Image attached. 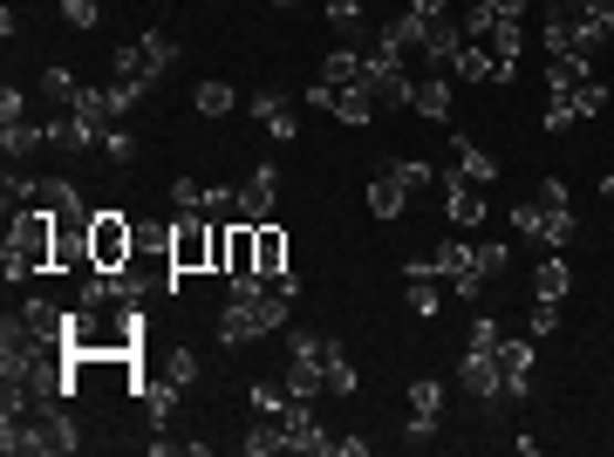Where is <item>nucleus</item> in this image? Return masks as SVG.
<instances>
[{
  "mask_svg": "<svg viewBox=\"0 0 614 457\" xmlns=\"http://www.w3.org/2000/svg\"><path fill=\"white\" fill-rule=\"evenodd\" d=\"M0 267H8V280L55 273V212H49V205H21V212H14L8 246H0Z\"/></svg>",
  "mask_w": 614,
  "mask_h": 457,
  "instance_id": "nucleus-1",
  "label": "nucleus"
},
{
  "mask_svg": "<svg viewBox=\"0 0 614 457\" xmlns=\"http://www.w3.org/2000/svg\"><path fill=\"white\" fill-rule=\"evenodd\" d=\"M171 62H178V41L164 34V28H144L131 49H116V55H110V82H123L131 96H150V90H157V75L171 69Z\"/></svg>",
  "mask_w": 614,
  "mask_h": 457,
  "instance_id": "nucleus-2",
  "label": "nucleus"
},
{
  "mask_svg": "<svg viewBox=\"0 0 614 457\" xmlns=\"http://www.w3.org/2000/svg\"><path fill=\"white\" fill-rule=\"evenodd\" d=\"M212 246H219V219H205V212L171 219V267L178 273H212Z\"/></svg>",
  "mask_w": 614,
  "mask_h": 457,
  "instance_id": "nucleus-3",
  "label": "nucleus"
},
{
  "mask_svg": "<svg viewBox=\"0 0 614 457\" xmlns=\"http://www.w3.org/2000/svg\"><path fill=\"white\" fill-rule=\"evenodd\" d=\"M131 253H137V226L123 219V212H110V205H103V212H90V260L110 273V267H123ZM96 267H90V273H96Z\"/></svg>",
  "mask_w": 614,
  "mask_h": 457,
  "instance_id": "nucleus-4",
  "label": "nucleus"
},
{
  "mask_svg": "<svg viewBox=\"0 0 614 457\" xmlns=\"http://www.w3.org/2000/svg\"><path fill=\"white\" fill-rule=\"evenodd\" d=\"M280 424H287V450H294V457H335V437L321 430V417L308 409V396H287V403H280Z\"/></svg>",
  "mask_w": 614,
  "mask_h": 457,
  "instance_id": "nucleus-5",
  "label": "nucleus"
},
{
  "mask_svg": "<svg viewBox=\"0 0 614 457\" xmlns=\"http://www.w3.org/2000/svg\"><path fill=\"white\" fill-rule=\"evenodd\" d=\"M430 260H437V280H450V294H458V301H478V294H485V267H478V246H458V239H444Z\"/></svg>",
  "mask_w": 614,
  "mask_h": 457,
  "instance_id": "nucleus-6",
  "label": "nucleus"
},
{
  "mask_svg": "<svg viewBox=\"0 0 614 457\" xmlns=\"http://www.w3.org/2000/svg\"><path fill=\"white\" fill-rule=\"evenodd\" d=\"M437 417H444V383L437 376H417L409 383V424H403V444H430L437 437Z\"/></svg>",
  "mask_w": 614,
  "mask_h": 457,
  "instance_id": "nucleus-7",
  "label": "nucleus"
},
{
  "mask_svg": "<svg viewBox=\"0 0 614 457\" xmlns=\"http://www.w3.org/2000/svg\"><path fill=\"white\" fill-rule=\"evenodd\" d=\"M273 198H280V164H253V172L239 178V226H267Z\"/></svg>",
  "mask_w": 614,
  "mask_h": 457,
  "instance_id": "nucleus-8",
  "label": "nucleus"
},
{
  "mask_svg": "<svg viewBox=\"0 0 614 457\" xmlns=\"http://www.w3.org/2000/svg\"><path fill=\"white\" fill-rule=\"evenodd\" d=\"M0 150H8V164H28L34 150H49V116H41V110L8 116V123H0Z\"/></svg>",
  "mask_w": 614,
  "mask_h": 457,
  "instance_id": "nucleus-9",
  "label": "nucleus"
},
{
  "mask_svg": "<svg viewBox=\"0 0 614 457\" xmlns=\"http://www.w3.org/2000/svg\"><path fill=\"white\" fill-rule=\"evenodd\" d=\"M444 212H450V226H485V185H471L465 172H458V164H450V172H444Z\"/></svg>",
  "mask_w": 614,
  "mask_h": 457,
  "instance_id": "nucleus-10",
  "label": "nucleus"
},
{
  "mask_svg": "<svg viewBox=\"0 0 614 457\" xmlns=\"http://www.w3.org/2000/svg\"><path fill=\"white\" fill-rule=\"evenodd\" d=\"M485 41H491V82H512L519 75V55H525V21L499 14V28H491Z\"/></svg>",
  "mask_w": 614,
  "mask_h": 457,
  "instance_id": "nucleus-11",
  "label": "nucleus"
},
{
  "mask_svg": "<svg viewBox=\"0 0 614 457\" xmlns=\"http://www.w3.org/2000/svg\"><path fill=\"white\" fill-rule=\"evenodd\" d=\"M458 49H465V21L437 14V21H430V34H424V62H430V75H450V62H458Z\"/></svg>",
  "mask_w": 614,
  "mask_h": 457,
  "instance_id": "nucleus-12",
  "label": "nucleus"
},
{
  "mask_svg": "<svg viewBox=\"0 0 614 457\" xmlns=\"http://www.w3.org/2000/svg\"><path fill=\"white\" fill-rule=\"evenodd\" d=\"M499 376H506V403H519L532 390V335L499 342Z\"/></svg>",
  "mask_w": 614,
  "mask_h": 457,
  "instance_id": "nucleus-13",
  "label": "nucleus"
},
{
  "mask_svg": "<svg viewBox=\"0 0 614 457\" xmlns=\"http://www.w3.org/2000/svg\"><path fill=\"white\" fill-rule=\"evenodd\" d=\"M424 34H430V14H417V8H403L396 21H383V34H376V49H383V55H409V49H424Z\"/></svg>",
  "mask_w": 614,
  "mask_h": 457,
  "instance_id": "nucleus-14",
  "label": "nucleus"
},
{
  "mask_svg": "<svg viewBox=\"0 0 614 457\" xmlns=\"http://www.w3.org/2000/svg\"><path fill=\"white\" fill-rule=\"evenodd\" d=\"M253 260H260V280H280L287 273V232L267 219V226H253Z\"/></svg>",
  "mask_w": 614,
  "mask_h": 457,
  "instance_id": "nucleus-15",
  "label": "nucleus"
},
{
  "mask_svg": "<svg viewBox=\"0 0 614 457\" xmlns=\"http://www.w3.org/2000/svg\"><path fill=\"white\" fill-rule=\"evenodd\" d=\"M409 110H417L424 123H450V75H424L417 96H409Z\"/></svg>",
  "mask_w": 614,
  "mask_h": 457,
  "instance_id": "nucleus-16",
  "label": "nucleus"
},
{
  "mask_svg": "<svg viewBox=\"0 0 614 457\" xmlns=\"http://www.w3.org/2000/svg\"><path fill=\"white\" fill-rule=\"evenodd\" d=\"M34 205H49L55 219H90V205H82V191L69 185V178H41V191H34Z\"/></svg>",
  "mask_w": 614,
  "mask_h": 457,
  "instance_id": "nucleus-17",
  "label": "nucleus"
},
{
  "mask_svg": "<svg viewBox=\"0 0 614 457\" xmlns=\"http://www.w3.org/2000/svg\"><path fill=\"white\" fill-rule=\"evenodd\" d=\"M368 212H376V219H403L409 212V185L396 172H383L376 185H368Z\"/></svg>",
  "mask_w": 614,
  "mask_h": 457,
  "instance_id": "nucleus-18",
  "label": "nucleus"
},
{
  "mask_svg": "<svg viewBox=\"0 0 614 457\" xmlns=\"http://www.w3.org/2000/svg\"><path fill=\"white\" fill-rule=\"evenodd\" d=\"M450 150H458V172H465L471 185H491V178H499V157H491L485 144H471V137H450Z\"/></svg>",
  "mask_w": 614,
  "mask_h": 457,
  "instance_id": "nucleus-19",
  "label": "nucleus"
},
{
  "mask_svg": "<svg viewBox=\"0 0 614 457\" xmlns=\"http://www.w3.org/2000/svg\"><path fill=\"white\" fill-rule=\"evenodd\" d=\"M335 116L348 123V131H362V123L376 116V90H368V82H348V90H335Z\"/></svg>",
  "mask_w": 614,
  "mask_h": 457,
  "instance_id": "nucleus-20",
  "label": "nucleus"
},
{
  "mask_svg": "<svg viewBox=\"0 0 614 457\" xmlns=\"http://www.w3.org/2000/svg\"><path fill=\"white\" fill-rule=\"evenodd\" d=\"M34 96L49 103V110H69V103L82 96V82H75V69H41V82H34Z\"/></svg>",
  "mask_w": 614,
  "mask_h": 457,
  "instance_id": "nucleus-21",
  "label": "nucleus"
},
{
  "mask_svg": "<svg viewBox=\"0 0 614 457\" xmlns=\"http://www.w3.org/2000/svg\"><path fill=\"white\" fill-rule=\"evenodd\" d=\"M232 273H260V260H253V226H226V280Z\"/></svg>",
  "mask_w": 614,
  "mask_h": 457,
  "instance_id": "nucleus-22",
  "label": "nucleus"
},
{
  "mask_svg": "<svg viewBox=\"0 0 614 457\" xmlns=\"http://www.w3.org/2000/svg\"><path fill=\"white\" fill-rule=\"evenodd\" d=\"M239 444H246V457H273V450H287V424L260 409V417H253V430H246Z\"/></svg>",
  "mask_w": 614,
  "mask_h": 457,
  "instance_id": "nucleus-23",
  "label": "nucleus"
},
{
  "mask_svg": "<svg viewBox=\"0 0 614 457\" xmlns=\"http://www.w3.org/2000/svg\"><path fill=\"white\" fill-rule=\"evenodd\" d=\"M594 69H587V55H547V96H560V90H581Z\"/></svg>",
  "mask_w": 614,
  "mask_h": 457,
  "instance_id": "nucleus-24",
  "label": "nucleus"
},
{
  "mask_svg": "<svg viewBox=\"0 0 614 457\" xmlns=\"http://www.w3.org/2000/svg\"><path fill=\"white\" fill-rule=\"evenodd\" d=\"M362 62H368V55H362V49H348V41H342V49L321 62V82H327V90H348V82H362Z\"/></svg>",
  "mask_w": 614,
  "mask_h": 457,
  "instance_id": "nucleus-25",
  "label": "nucleus"
},
{
  "mask_svg": "<svg viewBox=\"0 0 614 457\" xmlns=\"http://www.w3.org/2000/svg\"><path fill=\"white\" fill-rule=\"evenodd\" d=\"M389 172L409 185V198H417V191H437V185H444V172H437L430 157H389Z\"/></svg>",
  "mask_w": 614,
  "mask_h": 457,
  "instance_id": "nucleus-26",
  "label": "nucleus"
},
{
  "mask_svg": "<svg viewBox=\"0 0 614 457\" xmlns=\"http://www.w3.org/2000/svg\"><path fill=\"white\" fill-rule=\"evenodd\" d=\"M532 287H540L547 301H566V294H573V267H566V253H547L540 273H532Z\"/></svg>",
  "mask_w": 614,
  "mask_h": 457,
  "instance_id": "nucleus-27",
  "label": "nucleus"
},
{
  "mask_svg": "<svg viewBox=\"0 0 614 457\" xmlns=\"http://www.w3.org/2000/svg\"><path fill=\"white\" fill-rule=\"evenodd\" d=\"M450 75H458V82H491V41H471V34H465V49H458V62H450Z\"/></svg>",
  "mask_w": 614,
  "mask_h": 457,
  "instance_id": "nucleus-28",
  "label": "nucleus"
},
{
  "mask_svg": "<svg viewBox=\"0 0 614 457\" xmlns=\"http://www.w3.org/2000/svg\"><path fill=\"white\" fill-rule=\"evenodd\" d=\"M191 103H198V116H232V110H239V103H232V82H219V75H205Z\"/></svg>",
  "mask_w": 614,
  "mask_h": 457,
  "instance_id": "nucleus-29",
  "label": "nucleus"
},
{
  "mask_svg": "<svg viewBox=\"0 0 614 457\" xmlns=\"http://www.w3.org/2000/svg\"><path fill=\"white\" fill-rule=\"evenodd\" d=\"M403 301H409V314H417V321H430L444 308V287L437 280H403Z\"/></svg>",
  "mask_w": 614,
  "mask_h": 457,
  "instance_id": "nucleus-30",
  "label": "nucleus"
},
{
  "mask_svg": "<svg viewBox=\"0 0 614 457\" xmlns=\"http://www.w3.org/2000/svg\"><path fill=\"white\" fill-rule=\"evenodd\" d=\"M327 390H335V396H355L362 390V376H355V362L342 355V342H327Z\"/></svg>",
  "mask_w": 614,
  "mask_h": 457,
  "instance_id": "nucleus-31",
  "label": "nucleus"
},
{
  "mask_svg": "<svg viewBox=\"0 0 614 457\" xmlns=\"http://www.w3.org/2000/svg\"><path fill=\"white\" fill-rule=\"evenodd\" d=\"M198 212H205V219H239V185H205Z\"/></svg>",
  "mask_w": 614,
  "mask_h": 457,
  "instance_id": "nucleus-32",
  "label": "nucleus"
},
{
  "mask_svg": "<svg viewBox=\"0 0 614 457\" xmlns=\"http://www.w3.org/2000/svg\"><path fill=\"white\" fill-rule=\"evenodd\" d=\"M525 335H532V342H547V335H560V301H547V294L532 301V321H525Z\"/></svg>",
  "mask_w": 614,
  "mask_h": 457,
  "instance_id": "nucleus-33",
  "label": "nucleus"
},
{
  "mask_svg": "<svg viewBox=\"0 0 614 457\" xmlns=\"http://www.w3.org/2000/svg\"><path fill=\"white\" fill-rule=\"evenodd\" d=\"M491 28H499V0H471V8H465V34L485 41Z\"/></svg>",
  "mask_w": 614,
  "mask_h": 457,
  "instance_id": "nucleus-34",
  "label": "nucleus"
},
{
  "mask_svg": "<svg viewBox=\"0 0 614 457\" xmlns=\"http://www.w3.org/2000/svg\"><path fill=\"white\" fill-rule=\"evenodd\" d=\"M566 239H573V212H547L540 246H547V253H566Z\"/></svg>",
  "mask_w": 614,
  "mask_h": 457,
  "instance_id": "nucleus-35",
  "label": "nucleus"
},
{
  "mask_svg": "<svg viewBox=\"0 0 614 457\" xmlns=\"http://www.w3.org/2000/svg\"><path fill=\"white\" fill-rule=\"evenodd\" d=\"M512 226H519L525 239H540V226H547V205H540V198H525V205H512Z\"/></svg>",
  "mask_w": 614,
  "mask_h": 457,
  "instance_id": "nucleus-36",
  "label": "nucleus"
},
{
  "mask_svg": "<svg viewBox=\"0 0 614 457\" xmlns=\"http://www.w3.org/2000/svg\"><path fill=\"white\" fill-rule=\"evenodd\" d=\"M62 21H69V28H96L103 8H96V0H62Z\"/></svg>",
  "mask_w": 614,
  "mask_h": 457,
  "instance_id": "nucleus-37",
  "label": "nucleus"
},
{
  "mask_svg": "<svg viewBox=\"0 0 614 457\" xmlns=\"http://www.w3.org/2000/svg\"><path fill=\"white\" fill-rule=\"evenodd\" d=\"M103 150H110V157H123V164H131V157H137V137L123 131V123H110V131H103Z\"/></svg>",
  "mask_w": 614,
  "mask_h": 457,
  "instance_id": "nucleus-38",
  "label": "nucleus"
},
{
  "mask_svg": "<svg viewBox=\"0 0 614 457\" xmlns=\"http://www.w3.org/2000/svg\"><path fill=\"white\" fill-rule=\"evenodd\" d=\"M573 123H581V116H573V103L566 96H547V131L560 137V131H573Z\"/></svg>",
  "mask_w": 614,
  "mask_h": 457,
  "instance_id": "nucleus-39",
  "label": "nucleus"
},
{
  "mask_svg": "<svg viewBox=\"0 0 614 457\" xmlns=\"http://www.w3.org/2000/svg\"><path fill=\"white\" fill-rule=\"evenodd\" d=\"M532 198H540V205H547V212H573V191H566L560 178H547V185H540V191H532Z\"/></svg>",
  "mask_w": 614,
  "mask_h": 457,
  "instance_id": "nucleus-40",
  "label": "nucleus"
},
{
  "mask_svg": "<svg viewBox=\"0 0 614 457\" xmlns=\"http://www.w3.org/2000/svg\"><path fill=\"white\" fill-rule=\"evenodd\" d=\"M478 267H485V280H491V273H512V253L491 239V246H478Z\"/></svg>",
  "mask_w": 614,
  "mask_h": 457,
  "instance_id": "nucleus-41",
  "label": "nucleus"
},
{
  "mask_svg": "<svg viewBox=\"0 0 614 457\" xmlns=\"http://www.w3.org/2000/svg\"><path fill=\"white\" fill-rule=\"evenodd\" d=\"M198 198H205L198 178H171V205H178V212H198Z\"/></svg>",
  "mask_w": 614,
  "mask_h": 457,
  "instance_id": "nucleus-42",
  "label": "nucleus"
},
{
  "mask_svg": "<svg viewBox=\"0 0 614 457\" xmlns=\"http://www.w3.org/2000/svg\"><path fill=\"white\" fill-rule=\"evenodd\" d=\"M34 103H28V90H14V82H8V90H0V123H8V116H28Z\"/></svg>",
  "mask_w": 614,
  "mask_h": 457,
  "instance_id": "nucleus-43",
  "label": "nucleus"
},
{
  "mask_svg": "<svg viewBox=\"0 0 614 457\" xmlns=\"http://www.w3.org/2000/svg\"><path fill=\"white\" fill-rule=\"evenodd\" d=\"M327 21H335V28H355V21H362V0H327Z\"/></svg>",
  "mask_w": 614,
  "mask_h": 457,
  "instance_id": "nucleus-44",
  "label": "nucleus"
},
{
  "mask_svg": "<svg viewBox=\"0 0 614 457\" xmlns=\"http://www.w3.org/2000/svg\"><path fill=\"white\" fill-rule=\"evenodd\" d=\"M280 110H287V96H280V90H260V96H253V116H260V123H273Z\"/></svg>",
  "mask_w": 614,
  "mask_h": 457,
  "instance_id": "nucleus-45",
  "label": "nucleus"
},
{
  "mask_svg": "<svg viewBox=\"0 0 614 457\" xmlns=\"http://www.w3.org/2000/svg\"><path fill=\"white\" fill-rule=\"evenodd\" d=\"M409 8H417V14H430V21H437V14H450V0H409Z\"/></svg>",
  "mask_w": 614,
  "mask_h": 457,
  "instance_id": "nucleus-46",
  "label": "nucleus"
},
{
  "mask_svg": "<svg viewBox=\"0 0 614 457\" xmlns=\"http://www.w3.org/2000/svg\"><path fill=\"white\" fill-rule=\"evenodd\" d=\"M525 8L532 0H499V14H512V21H525Z\"/></svg>",
  "mask_w": 614,
  "mask_h": 457,
  "instance_id": "nucleus-47",
  "label": "nucleus"
},
{
  "mask_svg": "<svg viewBox=\"0 0 614 457\" xmlns=\"http://www.w3.org/2000/svg\"><path fill=\"white\" fill-rule=\"evenodd\" d=\"M601 198H607V205H614V172H607V178H601Z\"/></svg>",
  "mask_w": 614,
  "mask_h": 457,
  "instance_id": "nucleus-48",
  "label": "nucleus"
},
{
  "mask_svg": "<svg viewBox=\"0 0 614 457\" xmlns=\"http://www.w3.org/2000/svg\"><path fill=\"white\" fill-rule=\"evenodd\" d=\"M273 8H301V0H273Z\"/></svg>",
  "mask_w": 614,
  "mask_h": 457,
  "instance_id": "nucleus-49",
  "label": "nucleus"
}]
</instances>
